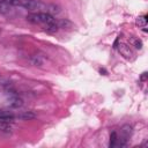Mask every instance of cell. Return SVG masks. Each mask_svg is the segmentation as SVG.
<instances>
[{
	"mask_svg": "<svg viewBox=\"0 0 148 148\" xmlns=\"http://www.w3.org/2000/svg\"><path fill=\"white\" fill-rule=\"evenodd\" d=\"M117 47H118L119 53H120L125 59H127V60H134V59H135V53L133 52V50H132L128 45L120 43L119 45H117Z\"/></svg>",
	"mask_w": 148,
	"mask_h": 148,
	"instance_id": "6da1fadb",
	"label": "cell"
},
{
	"mask_svg": "<svg viewBox=\"0 0 148 148\" xmlns=\"http://www.w3.org/2000/svg\"><path fill=\"white\" fill-rule=\"evenodd\" d=\"M120 132H121V136H120V146L123 147V146L126 145L127 139H128L130 135L132 134V126L128 125V124H126V125H124V126L121 127Z\"/></svg>",
	"mask_w": 148,
	"mask_h": 148,
	"instance_id": "7a4b0ae2",
	"label": "cell"
},
{
	"mask_svg": "<svg viewBox=\"0 0 148 148\" xmlns=\"http://www.w3.org/2000/svg\"><path fill=\"white\" fill-rule=\"evenodd\" d=\"M20 5L28 10H34L38 7V2L36 0H20Z\"/></svg>",
	"mask_w": 148,
	"mask_h": 148,
	"instance_id": "3957f363",
	"label": "cell"
},
{
	"mask_svg": "<svg viewBox=\"0 0 148 148\" xmlns=\"http://www.w3.org/2000/svg\"><path fill=\"white\" fill-rule=\"evenodd\" d=\"M8 105L10 108H15V109L16 108H21L23 105V101L17 96H13V97H10L8 99Z\"/></svg>",
	"mask_w": 148,
	"mask_h": 148,
	"instance_id": "277c9868",
	"label": "cell"
},
{
	"mask_svg": "<svg viewBox=\"0 0 148 148\" xmlns=\"http://www.w3.org/2000/svg\"><path fill=\"white\" fill-rule=\"evenodd\" d=\"M57 25L58 28H62V29H69L73 27V22L69 21L68 18H61L57 21Z\"/></svg>",
	"mask_w": 148,
	"mask_h": 148,
	"instance_id": "5b68a950",
	"label": "cell"
},
{
	"mask_svg": "<svg viewBox=\"0 0 148 148\" xmlns=\"http://www.w3.org/2000/svg\"><path fill=\"white\" fill-rule=\"evenodd\" d=\"M14 120V114L13 113H9V112H6V111H0V121L2 123H9V121H13Z\"/></svg>",
	"mask_w": 148,
	"mask_h": 148,
	"instance_id": "8992f818",
	"label": "cell"
},
{
	"mask_svg": "<svg viewBox=\"0 0 148 148\" xmlns=\"http://www.w3.org/2000/svg\"><path fill=\"white\" fill-rule=\"evenodd\" d=\"M20 119L22 120H31V119H35L36 118V114L34 112H30V111H27V112H23L21 114L17 116Z\"/></svg>",
	"mask_w": 148,
	"mask_h": 148,
	"instance_id": "52a82bcc",
	"label": "cell"
},
{
	"mask_svg": "<svg viewBox=\"0 0 148 148\" xmlns=\"http://www.w3.org/2000/svg\"><path fill=\"white\" fill-rule=\"evenodd\" d=\"M47 13L51 14V15L59 14V13H60V7H59L58 5H56V3H51V5H49V7H47Z\"/></svg>",
	"mask_w": 148,
	"mask_h": 148,
	"instance_id": "ba28073f",
	"label": "cell"
},
{
	"mask_svg": "<svg viewBox=\"0 0 148 148\" xmlns=\"http://www.w3.org/2000/svg\"><path fill=\"white\" fill-rule=\"evenodd\" d=\"M10 10V6L8 2H1L0 3V14H7Z\"/></svg>",
	"mask_w": 148,
	"mask_h": 148,
	"instance_id": "9c48e42d",
	"label": "cell"
},
{
	"mask_svg": "<svg viewBox=\"0 0 148 148\" xmlns=\"http://www.w3.org/2000/svg\"><path fill=\"white\" fill-rule=\"evenodd\" d=\"M117 140H118L117 133H116V132H111V134H110V143H109V146H110L111 148L114 147L116 143H117Z\"/></svg>",
	"mask_w": 148,
	"mask_h": 148,
	"instance_id": "30bf717a",
	"label": "cell"
},
{
	"mask_svg": "<svg viewBox=\"0 0 148 148\" xmlns=\"http://www.w3.org/2000/svg\"><path fill=\"white\" fill-rule=\"evenodd\" d=\"M135 23L136 25L139 27H145L147 24V17L146 16H139L136 20H135Z\"/></svg>",
	"mask_w": 148,
	"mask_h": 148,
	"instance_id": "8fae6325",
	"label": "cell"
},
{
	"mask_svg": "<svg viewBox=\"0 0 148 148\" xmlns=\"http://www.w3.org/2000/svg\"><path fill=\"white\" fill-rule=\"evenodd\" d=\"M31 62H32V65H35V66H40V65L43 64V59H42L39 56H32V57H31Z\"/></svg>",
	"mask_w": 148,
	"mask_h": 148,
	"instance_id": "7c38bea8",
	"label": "cell"
},
{
	"mask_svg": "<svg viewBox=\"0 0 148 148\" xmlns=\"http://www.w3.org/2000/svg\"><path fill=\"white\" fill-rule=\"evenodd\" d=\"M45 29H46V31H49V32H57L59 28H58L57 23H52V24H46V25H45Z\"/></svg>",
	"mask_w": 148,
	"mask_h": 148,
	"instance_id": "4fadbf2b",
	"label": "cell"
},
{
	"mask_svg": "<svg viewBox=\"0 0 148 148\" xmlns=\"http://www.w3.org/2000/svg\"><path fill=\"white\" fill-rule=\"evenodd\" d=\"M133 45L135 46V49L141 50V49H142V42H141V39H139V38L133 39Z\"/></svg>",
	"mask_w": 148,
	"mask_h": 148,
	"instance_id": "5bb4252c",
	"label": "cell"
},
{
	"mask_svg": "<svg viewBox=\"0 0 148 148\" xmlns=\"http://www.w3.org/2000/svg\"><path fill=\"white\" fill-rule=\"evenodd\" d=\"M146 77H147V73H142V75H141V80H146Z\"/></svg>",
	"mask_w": 148,
	"mask_h": 148,
	"instance_id": "9a60e30c",
	"label": "cell"
},
{
	"mask_svg": "<svg viewBox=\"0 0 148 148\" xmlns=\"http://www.w3.org/2000/svg\"><path fill=\"white\" fill-rule=\"evenodd\" d=\"M99 72H101V73H103V75H106V71H105L104 68H101V69H99Z\"/></svg>",
	"mask_w": 148,
	"mask_h": 148,
	"instance_id": "2e32d148",
	"label": "cell"
},
{
	"mask_svg": "<svg viewBox=\"0 0 148 148\" xmlns=\"http://www.w3.org/2000/svg\"><path fill=\"white\" fill-rule=\"evenodd\" d=\"M7 1H8V0H0V3H1V2H7Z\"/></svg>",
	"mask_w": 148,
	"mask_h": 148,
	"instance_id": "e0dca14e",
	"label": "cell"
}]
</instances>
